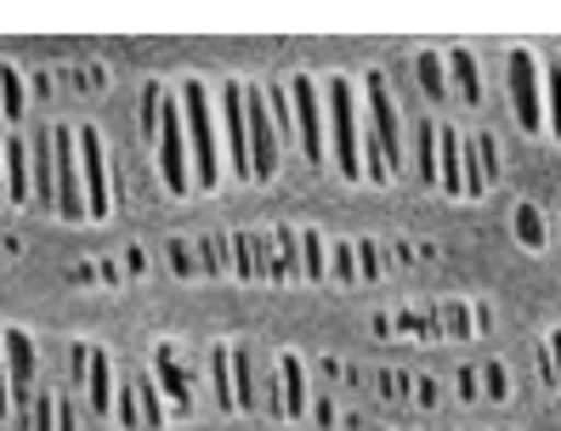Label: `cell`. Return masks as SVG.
<instances>
[{
	"label": "cell",
	"instance_id": "obj_1",
	"mask_svg": "<svg viewBox=\"0 0 561 431\" xmlns=\"http://www.w3.org/2000/svg\"><path fill=\"white\" fill-rule=\"evenodd\" d=\"M403 165V137H398V109L380 75H369V182L380 188Z\"/></svg>",
	"mask_w": 561,
	"mask_h": 431
},
{
	"label": "cell",
	"instance_id": "obj_2",
	"mask_svg": "<svg viewBox=\"0 0 561 431\" xmlns=\"http://www.w3.org/2000/svg\"><path fill=\"white\" fill-rule=\"evenodd\" d=\"M182 120H187V143H193V188H216L221 165H216V131H210V97L199 80L182 86Z\"/></svg>",
	"mask_w": 561,
	"mask_h": 431
},
{
	"label": "cell",
	"instance_id": "obj_3",
	"mask_svg": "<svg viewBox=\"0 0 561 431\" xmlns=\"http://www.w3.org/2000/svg\"><path fill=\"white\" fill-rule=\"evenodd\" d=\"M51 159H57V216H91L85 211V177H80V137L75 125H51Z\"/></svg>",
	"mask_w": 561,
	"mask_h": 431
},
{
	"label": "cell",
	"instance_id": "obj_4",
	"mask_svg": "<svg viewBox=\"0 0 561 431\" xmlns=\"http://www.w3.org/2000/svg\"><path fill=\"white\" fill-rule=\"evenodd\" d=\"M159 171H164V188L171 193H187L193 188V171H187V125H182V103L164 91V109H159Z\"/></svg>",
	"mask_w": 561,
	"mask_h": 431
},
{
	"label": "cell",
	"instance_id": "obj_5",
	"mask_svg": "<svg viewBox=\"0 0 561 431\" xmlns=\"http://www.w3.org/2000/svg\"><path fill=\"white\" fill-rule=\"evenodd\" d=\"M244 120H250V159H255V182L278 177V125L267 109V86H244Z\"/></svg>",
	"mask_w": 561,
	"mask_h": 431
},
{
	"label": "cell",
	"instance_id": "obj_6",
	"mask_svg": "<svg viewBox=\"0 0 561 431\" xmlns=\"http://www.w3.org/2000/svg\"><path fill=\"white\" fill-rule=\"evenodd\" d=\"M323 97H329V120H335V165L357 182L369 165H363V137H357V125H352V80L335 75V80L323 86Z\"/></svg>",
	"mask_w": 561,
	"mask_h": 431
},
{
	"label": "cell",
	"instance_id": "obj_7",
	"mask_svg": "<svg viewBox=\"0 0 561 431\" xmlns=\"http://www.w3.org/2000/svg\"><path fill=\"white\" fill-rule=\"evenodd\" d=\"M80 137V177H85V211L103 222L114 211V182H108V154H103V137H96V125H75Z\"/></svg>",
	"mask_w": 561,
	"mask_h": 431
},
{
	"label": "cell",
	"instance_id": "obj_8",
	"mask_svg": "<svg viewBox=\"0 0 561 431\" xmlns=\"http://www.w3.org/2000/svg\"><path fill=\"white\" fill-rule=\"evenodd\" d=\"M0 347H7V375H12V420L35 404V381H41V363H35V341L23 336V329H7L0 336Z\"/></svg>",
	"mask_w": 561,
	"mask_h": 431
},
{
	"label": "cell",
	"instance_id": "obj_9",
	"mask_svg": "<svg viewBox=\"0 0 561 431\" xmlns=\"http://www.w3.org/2000/svg\"><path fill=\"white\" fill-rule=\"evenodd\" d=\"M221 120H227V148H233V177L255 182V159H250V120H244V86L227 80L221 86Z\"/></svg>",
	"mask_w": 561,
	"mask_h": 431
},
{
	"label": "cell",
	"instance_id": "obj_10",
	"mask_svg": "<svg viewBox=\"0 0 561 431\" xmlns=\"http://www.w3.org/2000/svg\"><path fill=\"white\" fill-rule=\"evenodd\" d=\"M289 97H295V125H301V154H307L312 165H323V109H318L312 75H295V80H289Z\"/></svg>",
	"mask_w": 561,
	"mask_h": 431
},
{
	"label": "cell",
	"instance_id": "obj_11",
	"mask_svg": "<svg viewBox=\"0 0 561 431\" xmlns=\"http://www.w3.org/2000/svg\"><path fill=\"white\" fill-rule=\"evenodd\" d=\"M511 97H516L522 125L539 131L545 114H539V57H534V52H511Z\"/></svg>",
	"mask_w": 561,
	"mask_h": 431
},
{
	"label": "cell",
	"instance_id": "obj_12",
	"mask_svg": "<svg viewBox=\"0 0 561 431\" xmlns=\"http://www.w3.org/2000/svg\"><path fill=\"white\" fill-rule=\"evenodd\" d=\"M7 199L12 205H35V154L23 137H7Z\"/></svg>",
	"mask_w": 561,
	"mask_h": 431
},
{
	"label": "cell",
	"instance_id": "obj_13",
	"mask_svg": "<svg viewBox=\"0 0 561 431\" xmlns=\"http://www.w3.org/2000/svg\"><path fill=\"white\" fill-rule=\"evenodd\" d=\"M85 392H91V409L96 415H114V358L103 347H85Z\"/></svg>",
	"mask_w": 561,
	"mask_h": 431
},
{
	"label": "cell",
	"instance_id": "obj_14",
	"mask_svg": "<svg viewBox=\"0 0 561 431\" xmlns=\"http://www.w3.org/2000/svg\"><path fill=\"white\" fill-rule=\"evenodd\" d=\"M153 370H159V386L171 392V404L187 415V409H193V386H187V375H182V363H176V347H171V341L153 347Z\"/></svg>",
	"mask_w": 561,
	"mask_h": 431
},
{
	"label": "cell",
	"instance_id": "obj_15",
	"mask_svg": "<svg viewBox=\"0 0 561 431\" xmlns=\"http://www.w3.org/2000/svg\"><path fill=\"white\" fill-rule=\"evenodd\" d=\"M28 154H35V205H41V211H57V159H51V131H41V137L28 143Z\"/></svg>",
	"mask_w": 561,
	"mask_h": 431
},
{
	"label": "cell",
	"instance_id": "obj_16",
	"mask_svg": "<svg viewBox=\"0 0 561 431\" xmlns=\"http://www.w3.org/2000/svg\"><path fill=\"white\" fill-rule=\"evenodd\" d=\"M278 375H284V415L295 420V415H307V386H301V358L295 352H284L278 358Z\"/></svg>",
	"mask_w": 561,
	"mask_h": 431
},
{
	"label": "cell",
	"instance_id": "obj_17",
	"mask_svg": "<svg viewBox=\"0 0 561 431\" xmlns=\"http://www.w3.org/2000/svg\"><path fill=\"white\" fill-rule=\"evenodd\" d=\"M448 69H454V86H459V97H466V103H482L477 57H471V52H454V57H448Z\"/></svg>",
	"mask_w": 561,
	"mask_h": 431
},
{
	"label": "cell",
	"instance_id": "obj_18",
	"mask_svg": "<svg viewBox=\"0 0 561 431\" xmlns=\"http://www.w3.org/2000/svg\"><path fill=\"white\" fill-rule=\"evenodd\" d=\"M0 109H7V120H18L28 109V91H23V75L12 69V63H0Z\"/></svg>",
	"mask_w": 561,
	"mask_h": 431
},
{
	"label": "cell",
	"instance_id": "obj_19",
	"mask_svg": "<svg viewBox=\"0 0 561 431\" xmlns=\"http://www.w3.org/2000/svg\"><path fill=\"white\" fill-rule=\"evenodd\" d=\"M414 143H420V182H437V125L420 120L414 125Z\"/></svg>",
	"mask_w": 561,
	"mask_h": 431
},
{
	"label": "cell",
	"instance_id": "obj_20",
	"mask_svg": "<svg viewBox=\"0 0 561 431\" xmlns=\"http://www.w3.org/2000/svg\"><path fill=\"white\" fill-rule=\"evenodd\" d=\"M352 250H357V279H380L386 273V250L375 239H352Z\"/></svg>",
	"mask_w": 561,
	"mask_h": 431
},
{
	"label": "cell",
	"instance_id": "obj_21",
	"mask_svg": "<svg viewBox=\"0 0 561 431\" xmlns=\"http://www.w3.org/2000/svg\"><path fill=\"white\" fill-rule=\"evenodd\" d=\"M516 239L534 245V250L545 245V216H539V205H522V211H516Z\"/></svg>",
	"mask_w": 561,
	"mask_h": 431
},
{
	"label": "cell",
	"instance_id": "obj_22",
	"mask_svg": "<svg viewBox=\"0 0 561 431\" xmlns=\"http://www.w3.org/2000/svg\"><path fill=\"white\" fill-rule=\"evenodd\" d=\"M233 375H239V409H255V370L244 347H233Z\"/></svg>",
	"mask_w": 561,
	"mask_h": 431
},
{
	"label": "cell",
	"instance_id": "obj_23",
	"mask_svg": "<svg viewBox=\"0 0 561 431\" xmlns=\"http://www.w3.org/2000/svg\"><path fill=\"white\" fill-rule=\"evenodd\" d=\"M114 420L119 426H142V404H137V381H125L119 397H114Z\"/></svg>",
	"mask_w": 561,
	"mask_h": 431
},
{
	"label": "cell",
	"instance_id": "obj_24",
	"mask_svg": "<svg viewBox=\"0 0 561 431\" xmlns=\"http://www.w3.org/2000/svg\"><path fill=\"white\" fill-rule=\"evenodd\" d=\"M329 279H335V284H357V250L352 245H335V256H329Z\"/></svg>",
	"mask_w": 561,
	"mask_h": 431
},
{
	"label": "cell",
	"instance_id": "obj_25",
	"mask_svg": "<svg viewBox=\"0 0 561 431\" xmlns=\"http://www.w3.org/2000/svg\"><path fill=\"white\" fill-rule=\"evenodd\" d=\"M301 279L323 284V245H318V234H301Z\"/></svg>",
	"mask_w": 561,
	"mask_h": 431
},
{
	"label": "cell",
	"instance_id": "obj_26",
	"mask_svg": "<svg viewBox=\"0 0 561 431\" xmlns=\"http://www.w3.org/2000/svg\"><path fill=\"white\" fill-rule=\"evenodd\" d=\"M137 404H142V426H164V409H159V392L148 375H137Z\"/></svg>",
	"mask_w": 561,
	"mask_h": 431
},
{
	"label": "cell",
	"instance_id": "obj_27",
	"mask_svg": "<svg viewBox=\"0 0 561 431\" xmlns=\"http://www.w3.org/2000/svg\"><path fill=\"white\" fill-rule=\"evenodd\" d=\"M545 80H550V125H556V143H561V63H545Z\"/></svg>",
	"mask_w": 561,
	"mask_h": 431
},
{
	"label": "cell",
	"instance_id": "obj_28",
	"mask_svg": "<svg viewBox=\"0 0 561 431\" xmlns=\"http://www.w3.org/2000/svg\"><path fill=\"white\" fill-rule=\"evenodd\" d=\"M164 256H171V268H176L182 279H199V261H193V245L171 239V245H164Z\"/></svg>",
	"mask_w": 561,
	"mask_h": 431
},
{
	"label": "cell",
	"instance_id": "obj_29",
	"mask_svg": "<svg viewBox=\"0 0 561 431\" xmlns=\"http://www.w3.org/2000/svg\"><path fill=\"white\" fill-rule=\"evenodd\" d=\"M414 69H420V80H425V97H448V86H443V63H437V57H420Z\"/></svg>",
	"mask_w": 561,
	"mask_h": 431
},
{
	"label": "cell",
	"instance_id": "obj_30",
	"mask_svg": "<svg viewBox=\"0 0 561 431\" xmlns=\"http://www.w3.org/2000/svg\"><path fill=\"white\" fill-rule=\"evenodd\" d=\"M545 358H550V363H545V381H550V386H561V336H550Z\"/></svg>",
	"mask_w": 561,
	"mask_h": 431
},
{
	"label": "cell",
	"instance_id": "obj_31",
	"mask_svg": "<svg viewBox=\"0 0 561 431\" xmlns=\"http://www.w3.org/2000/svg\"><path fill=\"white\" fill-rule=\"evenodd\" d=\"M12 415V375H7V347H0V420Z\"/></svg>",
	"mask_w": 561,
	"mask_h": 431
},
{
	"label": "cell",
	"instance_id": "obj_32",
	"mask_svg": "<svg viewBox=\"0 0 561 431\" xmlns=\"http://www.w3.org/2000/svg\"><path fill=\"white\" fill-rule=\"evenodd\" d=\"M0 199H7V143H0Z\"/></svg>",
	"mask_w": 561,
	"mask_h": 431
},
{
	"label": "cell",
	"instance_id": "obj_33",
	"mask_svg": "<svg viewBox=\"0 0 561 431\" xmlns=\"http://www.w3.org/2000/svg\"><path fill=\"white\" fill-rule=\"evenodd\" d=\"M556 222H561V216H556Z\"/></svg>",
	"mask_w": 561,
	"mask_h": 431
}]
</instances>
